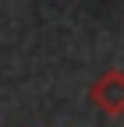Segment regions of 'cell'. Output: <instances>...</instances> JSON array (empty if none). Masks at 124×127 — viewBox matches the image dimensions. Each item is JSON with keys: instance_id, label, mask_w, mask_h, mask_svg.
<instances>
[{"instance_id": "cell-1", "label": "cell", "mask_w": 124, "mask_h": 127, "mask_svg": "<svg viewBox=\"0 0 124 127\" xmlns=\"http://www.w3.org/2000/svg\"><path fill=\"white\" fill-rule=\"evenodd\" d=\"M89 99H92L96 109H103L106 117H121V113H124V74H121L117 67L103 71L96 81H92Z\"/></svg>"}]
</instances>
